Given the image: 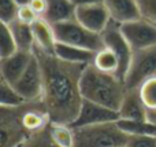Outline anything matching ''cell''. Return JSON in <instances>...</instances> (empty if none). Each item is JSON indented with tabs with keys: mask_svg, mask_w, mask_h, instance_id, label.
I'll use <instances>...</instances> for the list:
<instances>
[{
	"mask_svg": "<svg viewBox=\"0 0 156 147\" xmlns=\"http://www.w3.org/2000/svg\"><path fill=\"white\" fill-rule=\"evenodd\" d=\"M40 59L44 74L43 103L51 121L73 124L82 105L80 79L86 65L62 61L55 54L33 50Z\"/></svg>",
	"mask_w": 156,
	"mask_h": 147,
	"instance_id": "1",
	"label": "cell"
},
{
	"mask_svg": "<svg viewBox=\"0 0 156 147\" xmlns=\"http://www.w3.org/2000/svg\"><path fill=\"white\" fill-rule=\"evenodd\" d=\"M80 90L82 98L86 101L119 110L127 87L118 76L104 73L89 63L81 73Z\"/></svg>",
	"mask_w": 156,
	"mask_h": 147,
	"instance_id": "2",
	"label": "cell"
},
{
	"mask_svg": "<svg viewBox=\"0 0 156 147\" xmlns=\"http://www.w3.org/2000/svg\"><path fill=\"white\" fill-rule=\"evenodd\" d=\"M76 131L74 147H125L129 139L118 127V123H105L96 125L80 127Z\"/></svg>",
	"mask_w": 156,
	"mask_h": 147,
	"instance_id": "3",
	"label": "cell"
},
{
	"mask_svg": "<svg viewBox=\"0 0 156 147\" xmlns=\"http://www.w3.org/2000/svg\"><path fill=\"white\" fill-rule=\"evenodd\" d=\"M52 26H54L56 40L59 43L92 50L94 52L104 47L103 35L94 33L92 30L86 29L76 18L69 19V21H63V22H58V24H54Z\"/></svg>",
	"mask_w": 156,
	"mask_h": 147,
	"instance_id": "4",
	"label": "cell"
},
{
	"mask_svg": "<svg viewBox=\"0 0 156 147\" xmlns=\"http://www.w3.org/2000/svg\"><path fill=\"white\" fill-rule=\"evenodd\" d=\"M156 76V46L134 50L129 70L125 77L127 88H138L147 79Z\"/></svg>",
	"mask_w": 156,
	"mask_h": 147,
	"instance_id": "5",
	"label": "cell"
},
{
	"mask_svg": "<svg viewBox=\"0 0 156 147\" xmlns=\"http://www.w3.org/2000/svg\"><path fill=\"white\" fill-rule=\"evenodd\" d=\"M34 52V51H33ZM26 102H38L43 99L44 92V74L40 59L37 55H33L29 66L23 72L18 81L12 84Z\"/></svg>",
	"mask_w": 156,
	"mask_h": 147,
	"instance_id": "6",
	"label": "cell"
},
{
	"mask_svg": "<svg viewBox=\"0 0 156 147\" xmlns=\"http://www.w3.org/2000/svg\"><path fill=\"white\" fill-rule=\"evenodd\" d=\"M121 32L133 50H143L156 46V22L144 17L119 25Z\"/></svg>",
	"mask_w": 156,
	"mask_h": 147,
	"instance_id": "7",
	"label": "cell"
},
{
	"mask_svg": "<svg viewBox=\"0 0 156 147\" xmlns=\"http://www.w3.org/2000/svg\"><path fill=\"white\" fill-rule=\"evenodd\" d=\"M101 35H103V40H104V46L111 48L116 54V57H118L119 63H121L119 77L125 81V77H126L127 70H129L134 50L132 48L129 41L126 40L123 33L121 32V26L116 22L111 21L110 25L107 26V29Z\"/></svg>",
	"mask_w": 156,
	"mask_h": 147,
	"instance_id": "8",
	"label": "cell"
},
{
	"mask_svg": "<svg viewBox=\"0 0 156 147\" xmlns=\"http://www.w3.org/2000/svg\"><path fill=\"white\" fill-rule=\"evenodd\" d=\"M74 18L86 29L101 35L111 22V17L103 2L77 6Z\"/></svg>",
	"mask_w": 156,
	"mask_h": 147,
	"instance_id": "9",
	"label": "cell"
},
{
	"mask_svg": "<svg viewBox=\"0 0 156 147\" xmlns=\"http://www.w3.org/2000/svg\"><path fill=\"white\" fill-rule=\"evenodd\" d=\"M118 120H119L118 110L110 109V107H105L103 105L83 99L77 118L74 120V123L71 125H73V128H80V127L96 125V124L114 123V121Z\"/></svg>",
	"mask_w": 156,
	"mask_h": 147,
	"instance_id": "10",
	"label": "cell"
},
{
	"mask_svg": "<svg viewBox=\"0 0 156 147\" xmlns=\"http://www.w3.org/2000/svg\"><path fill=\"white\" fill-rule=\"evenodd\" d=\"M25 106H26V103L19 107H15V110L19 123L26 131V134L30 136L33 134L44 131L51 123V117H49V113L47 112L43 101L34 102L33 107Z\"/></svg>",
	"mask_w": 156,
	"mask_h": 147,
	"instance_id": "11",
	"label": "cell"
},
{
	"mask_svg": "<svg viewBox=\"0 0 156 147\" xmlns=\"http://www.w3.org/2000/svg\"><path fill=\"white\" fill-rule=\"evenodd\" d=\"M34 52L33 51H25V50H18L12 55L5 58H0V73H2V80L15 84L18 79L23 74L26 68L29 66Z\"/></svg>",
	"mask_w": 156,
	"mask_h": 147,
	"instance_id": "12",
	"label": "cell"
},
{
	"mask_svg": "<svg viewBox=\"0 0 156 147\" xmlns=\"http://www.w3.org/2000/svg\"><path fill=\"white\" fill-rule=\"evenodd\" d=\"M103 3L110 13L111 21L119 25L136 21L143 17L138 0H103Z\"/></svg>",
	"mask_w": 156,
	"mask_h": 147,
	"instance_id": "13",
	"label": "cell"
},
{
	"mask_svg": "<svg viewBox=\"0 0 156 147\" xmlns=\"http://www.w3.org/2000/svg\"><path fill=\"white\" fill-rule=\"evenodd\" d=\"M121 120H147L148 112L143 103L138 88H127L118 110Z\"/></svg>",
	"mask_w": 156,
	"mask_h": 147,
	"instance_id": "14",
	"label": "cell"
},
{
	"mask_svg": "<svg viewBox=\"0 0 156 147\" xmlns=\"http://www.w3.org/2000/svg\"><path fill=\"white\" fill-rule=\"evenodd\" d=\"M32 29L34 35V50L54 54L58 40L52 24H49L45 18H38L32 25Z\"/></svg>",
	"mask_w": 156,
	"mask_h": 147,
	"instance_id": "15",
	"label": "cell"
},
{
	"mask_svg": "<svg viewBox=\"0 0 156 147\" xmlns=\"http://www.w3.org/2000/svg\"><path fill=\"white\" fill-rule=\"evenodd\" d=\"M55 55L59 59L66 61L70 63H77V65H89L93 62V58L96 52L92 50L81 48V47L70 46V44L59 43L58 41L55 46Z\"/></svg>",
	"mask_w": 156,
	"mask_h": 147,
	"instance_id": "16",
	"label": "cell"
},
{
	"mask_svg": "<svg viewBox=\"0 0 156 147\" xmlns=\"http://www.w3.org/2000/svg\"><path fill=\"white\" fill-rule=\"evenodd\" d=\"M76 8L77 6L73 4L70 0H48V10H47L44 18L52 25L74 19Z\"/></svg>",
	"mask_w": 156,
	"mask_h": 147,
	"instance_id": "17",
	"label": "cell"
},
{
	"mask_svg": "<svg viewBox=\"0 0 156 147\" xmlns=\"http://www.w3.org/2000/svg\"><path fill=\"white\" fill-rule=\"evenodd\" d=\"M47 131H48L51 140L58 147H74L76 146V131H74L71 124L51 121Z\"/></svg>",
	"mask_w": 156,
	"mask_h": 147,
	"instance_id": "18",
	"label": "cell"
},
{
	"mask_svg": "<svg viewBox=\"0 0 156 147\" xmlns=\"http://www.w3.org/2000/svg\"><path fill=\"white\" fill-rule=\"evenodd\" d=\"M92 65L94 68H97L99 70L104 72V73H110V74H115L119 77V72H121V63L119 59L116 57V54L108 47H103L101 50L96 51L93 58ZM121 79V77H119Z\"/></svg>",
	"mask_w": 156,
	"mask_h": 147,
	"instance_id": "19",
	"label": "cell"
},
{
	"mask_svg": "<svg viewBox=\"0 0 156 147\" xmlns=\"http://www.w3.org/2000/svg\"><path fill=\"white\" fill-rule=\"evenodd\" d=\"M118 127L129 136H156V123L147 120H121Z\"/></svg>",
	"mask_w": 156,
	"mask_h": 147,
	"instance_id": "20",
	"label": "cell"
},
{
	"mask_svg": "<svg viewBox=\"0 0 156 147\" xmlns=\"http://www.w3.org/2000/svg\"><path fill=\"white\" fill-rule=\"evenodd\" d=\"M8 25L11 28L14 37H15L18 48L25 50V51H33L34 50V35H33L32 25L23 24V22L18 21V19L12 21Z\"/></svg>",
	"mask_w": 156,
	"mask_h": 147,
	"instance_id": "21",
	"label": "cell"
},
{
	"mask_svg": "<svg viewBox=\"0 0 156 147\" xmlns=\"http://www.w3.org/2000/svg\"><path fill=\"white\" fill-rule=\"evenodd\" d=\"M138 92L143 99V103L148 112V118L156 114V76L147 79L138 87Z\"/></svg>",
	"mask_w": 156,
	"mask_h": 147,
	"instance_id": "22",
	"label": "cell"
},
{
	"mask_svg": "<svg viewBox=\"0 0 156 147\" xmlns=\"http://www.w3.org/2000/svg\"><path fill=\"white\" fill-rule=\"evenodd\" d=\"M26 103L23 96L16 91V88L12 84L2 80V87H0V106L2 107H19Z\"/></svg>",
	"mask_w": 156,
	"mask_h": 147,
	"instance_id": "23",
	"label": "cell"
},
{
	"mask_svg": "<svg viewBox=\"0 0 156 147\" xmlns=\"http://www.w3.org/2000/svg\"><path fill=\"white\" fill-rule=\"evenodd\" d=\"M18 44L15 41L11 28L8 24L2 22V30H0V58H5L12 55L18 51Z\"/></svg>",
	"mask_w": 156,
	"mask_h": 147,
	"instance_id": "24",
	"label": "cell"
},
{
	"mask_svg": "<svg viewBox=\"0 0 156 147\" xmlns=\"http://www.w3.org/2000/svg\"><path fill=\"white\" fill-rule=\"evenodd\" d=\"M19 6L15 0H0V19L4 24H11L16 19Z\"/></svg>",
	"mask_w": 156,
	"mask_h": 147,
	"instance_id": "25",
	"label": "cell"
},
{
	"mask_svg": "<svg viewBox=\"0 0 156 147\" xmlns=\"http://www.w3.org/2000/svg\"><path fill=\"white\" fill-rule=\"evenodd\" d=\"M47 128H48V127H47ZM47 128L41 132L30 135V136L25 140V147H58L51 140Z\"/></svg>",
	"mask_w": 156,
	"mask_h": 147,
	"instance_id": "26",
	"label": "cell"
},
{
	"mask_svg": "<svg viewBox=\"0 0 156 147\" xmlns=\"http://www.w3.org/2000/svg\"><path fill=\"white\" fill-rule=\"evenodd\" d=\"M125 147H156V136H129Z\"/></svg>",
	"mask_w": 156,
	"mask_h": 147,
	"instance_id": "27",
	"label": "cell"
},
{
	"mask_svg": "<svg viewBox=\"0 0 156 147\" xmlns=\"http://www.w3.org/2000/svg\"><path fill=\"white\" fill-rule=\"evenodd\" d=\"M38 18H40V17L34 13V10H33L30 6H22V7H19L18 15H16L18 21L23 22V24H27V25H33Z\"/></svg>",
	"mask_w": 156,
	"mask_h": 147,
	"instance_id": "28",
	"label": "cell"
},
{
	"mask_svg": "<svg viewBox=\"0 0 156 147\" xmlns=\"http://www.w3.org/2000/svg\"><path fill=\"white\" fill-rule=\"evenodd\" d=\"M143 17L156 22V0H138Z\"/></svg>",
	"mask_w": 156,
	"mask_h": 147,
	"instance_id": "29",
	"label": "cell"
},
{
	"mask_svg": "<svg viewBox=\"0 0 156 147\" xmlns=\"http://www.w3.org/2000/svg\"><path fill=\"white\" fill-rule=\"evenodd\" d=\"M29 6L34 10V13L40 18H44L47 10H48V0H32V3Z\"/></svg>",
	"mask_w": 156,
	"mask_h": 147,
	"instance_id": "30",
	"label": "cell"
},
{
	"mask_svg": "<svg viewBox=\"0 0 156 147\" xmlns=\"http://www.w3.org/2000/svg\"><path fill=\"white\" fill-rule=\"evenodd\" d=\"M70 2L76 6H82V4H89V3H99L103 2V0H70Z\"/></svg>",
	"mask_w": 156,
	"mask_h": 147,
	"instance_id": "31",
	"label": "cell"
},
{
	"mask_svg": "<svg viewBox=\"0 0 156 147\" xmlns=\"http://www.w3.org/2000/svg\"><path fill=\"white\" fill-rule=\"evenodd\" d=\"M15 3L19 7H22V6H29L32 3V0H15Z\"/></svg>",
	"mask_w": 156,
	"mask_h": 147,
	"instance_id": "32",
	"label": "cell"
},
{
	"mask_svg": "<svg viewBox=\"0 0 156 147\" xmlns=\"http://www.w3.org/2000/svg\"><path fill=\"white\" fill-rule=\"evenodd\" d=\"M149 120L154 121V123H156V114H155V116H152V117H149Z\"/></svg>",
	"mask_w": 156,
	"mask_h": 147,
	"instance_id": "33",
	"label": "cell"
},
{
	"mask_svg": "<svg viewBox=\"0 0 156 147\" xmlns=\"http://www.w3.org/2000/svg\"><path fill=\"white\" fill-rule=\"evenodd\" d=\"M16 147H25V142H23V143H21V145H18Z\"/></svg>",
	"mask_w": 156,
	"mask_h": 147,
	"instance_id": "34",
	"label": "cell"
}]
</instances>
